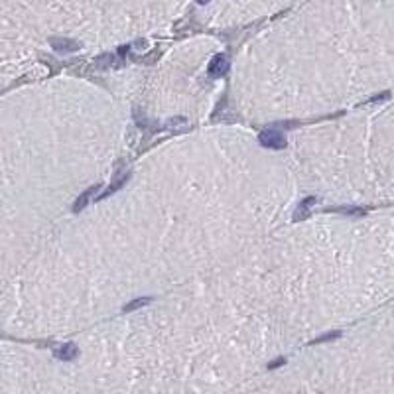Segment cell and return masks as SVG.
<instances>
[{
  "mask_svg": "<svg viewBox=\"0 0 394 394\" xmlns=\"http://www.w3.org/2000/svg\"><path fill=\"white\" fill-rule=\"evenodd\" d=\"M258 142H260L264 148H272V150H282V148H286V136L280 134L276 128L262 130V132L258 134Z\"/></svg>",
  "mask_w": 394,
  "mask_h": 394,
  "instance_id": "1",
  "label": "cell"
},
{
  "mask_svg": "<svg viewBox=\"0 0 394 394\" xmlns=\"http://www.w3.org/2000/svg\"><path fill=\"white\" fill-rule=\"evenodd\" d=\"M50 44L59 54H71V52L79 50V44L75 40H69V38H50Z\"/></svg>",
  "mask_w": 394,
  "mask_h": 394,
  "instance_id": "2",
  "label": "cell"
},
{
  "mask_svg": "<svg viewBox=\"0 0 394 394\" xmlns=\"http://www.w3.org/2000/svg\"><path fill=\"white\" fill-rule=\"evenodd\" d=\"M229 71V61H227L225 56H215L211 59L209 67H207V73L209 77H221Z\"/></svg>",
  "mask_w": 394,
  "mask_h": 394,
  "instance_id": "3",
  "label": "cell"
},
{
  "mask_svg": "<svg viewBox=\"0 0 394 394\" xmlns=\"http://www.w3.org/2000/svg\"><path fill=\"white\" fill-rule=\"evenodd\" d=\"M315 203H317V197H306V199L298 205V209L294 211L292 219H294V221H306V219L310 217V209H312V205H315Z\"/></svg>",
  "mask_w": 394,
  "mask_h": 394,
  "instance_id": "4",
  "label": "cell"
},
{
  "mask_svg": "<svg viewBox=\"0 0 394 394\" xmlns=\"http://www.w3.org/2000/svg\"><path fill=\"white\" fill-rule=\"evenodd\" d=\"M99 189H101V183H97V185H91L89 189H85V191H83V193H81V195L75 199V203H73V211H75V213H79V211H81V209H83V207L89 203V199H91V197H93V195H95Z\"/></svg>",
  "mask_w": 394,
  "mask_h": 394,
  "instance_id": "5",
  "label": "cell"
},
{
  "mask_svg": "<svg viewBox=\"0 0 394 394\" xmlns=\"http://www.w3.org/2000/svg\"><path fill=\"white\" fill-rule=\"evenodd\" d=\"M77 353H79V349H77L73 343L59 345L56 351H54V355H56L57 359H61V361H71V359H75V357H77Z\"/></svg>",
  "mask_w": 394,
  "mask_h": 394,
  "instance_id": "6",
  "label": "cell"
},
{
  "mask_svg": "<svg viewBox=\"0 0 394 394\" xmlns=\"http://www.w3.org/2000/svg\"><path fill=\"white\" fill-rule=\"evenodd\" d=\"M128 177H130V173H128V171H126V173H122L120 177H116L113 183H111V185H109V187H107V189H105V191H103V193H101V195H99L97 199L101 201V199H105V197L113 195L114 191H118V189H120V187H122V185H124V183L128 181Z\"/></svg>",
  "mask_w": 394,
  "mask_h": 394,
  "instance_id": "7",
  "label": "cell"
},
{
  "mask_svg": "<svg viewBox=\"0 0 394 394\" xmlns=\"http://www.w3.org/2000/svg\"><path fill=\"white\" fill-rule=\"evenodd\" d=\"M152 302V298L150 296H144V298H136V300H132V302H128L124 308H122V312H134V310H138V308H142V306H148Z\"/></svg>",
  "mask_w": 394,
  "mask_h": 394,
  "instance_id": "8",
  "label": "cell"
},
{
  "mask_svg": "<svg viewBox=\"0 0 394 394\" xmlns=\"http://www.w3.org/2000/svg\"><path fill=\"white\" fill-rule=\"evenodd\" d=\"M333 211H337L341 215H349V217H363L367 211L361 207H335Z\"/></svg>",
  "mask_w": 394,
  "mask_h": 394,
  "instance_id": "9",
  "label": "cell"
},
{
  "mask_svg": "<svg viewBox=\"0 0 394 394\" xmlns=\"http://www.w3.org/2000/svg\"><path fill=\"white\" fill-rule=\"evenodd\" d=\"M113 61H114L113 54H103V56H99L95 59V65L97 67H109V65H113Z\"/></svg>",
  "mask_w": 394,
  "mask_h": 394,
  "instance_id": "10",
  "label": "cell"
},
{
  "mask_svg": "<svg viewBox=\"0 0 394 394\" xmlns=\"http://www.w3.org/2000/svg\"><path fill=\"white\" fill-rule=\"evenodd\" d=\"M341 337V331H331V333H325V335H321V337H315L312 343L315 345V343H325V341H331V339H337Z\"/></svg>",
  "mask_w": 394,
  "mask_h": 394,
  "instance_id": "11",
  "label": "cell"
},
{
  "mask_svg": "<svg viewBox=\"0 0 394 394\" xmlns=\"http://www.w3.org/2000/svg\"><path fill=\"white\" fill-rule=\"evenodd\" d=\"M134 120L140 124V128H146V124H148V120H146L144 116H140V113H138V111H134Z\"/></svg>",
  "mask_w": 394,
  "mask_h": 394,
  "instance_id": "12",
  "label": "cell"
},
{
  "mask_svg": "<svg viewBox=\"0 0 394 394\" xmlns=\"http://www.w3.org/2000/svg\"><path fill=\"white\" fill-rule=\"evenodd\" d=\"M389 97H391V93L385 91V93H381V95H377V97H373V99H369V101H365V103H377V101H383V99H389Z\"/></svg>",
  "mask_w": 394,
  "mask_h": 394,
  "instance_id": "13",
  "label": "cell"
},
{
  "mask_svg": "<svg viewBox=\"0 0 394 394\" xmlns=\"http://www.w3.org/2000/svg\"><path fill=\"white\" fill-rule=\"evenodd\" d=\"M286 363V359L284 357H278V359H274L272 363H268V369H276V367H282Z\"/></svg>",
  "mask_w": 394,
  "mask_h": 394,
  "instance_id": "14",
  "label": "cell"
},
{
  "mask_svg": "<svg viewBox=\"0 0 394 394\" xmlns=\"http://www.w3.org/2000/svg\"><path fill=\"white\" fill-rule=\"evenodd\" d=\"M136 46V50H146V46H148V42L146 40H136L134 44H132V48Z\"/></svg>",
  "mask_w": 394,
  "mask_h": 394,
  "instance_id": "15",
  "label": "cell"
},
{
  "mask_svg": "<svg viewBox=\"0 0 394 394\" xmlns=\"http://www.w3.org/2000/svg\"><path fill=\"white\" fill-rule=\"evenodd\" d=\"M130 48H132V44H128V46H120V48H118V56H126V54L130 52Z\"/></svg>",
  "mask_w": 394,
  "mask_h": 394,
  "instance_id": "16",
  "label": "cell"
}]
</instances>
